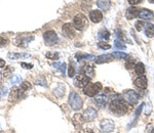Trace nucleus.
<instances>
[{
  "mask_svg": "<svg viewBox=\"0 0 154 133\" xmlns=\"http://www.w3.org/2000/svg\"><path fill=\"white\" fill-rule=\"evenodd\" d=\"M73 122H74V124H75V126H78V125H82L83 123L85 122V120H84L82 115L76 114V115H74V117H73Z\"/></svg>",
  "mask_w": 154,
  "mask_h": 133,
  "instance_id": "nucleus-23",
  "label": "nucleus"
},
{
  "mask_svg": "<svg viewBox=\"0 0 154 133\" xmlns=\"http://www.w3.org/2000/svg\"><path fill=\"white\" fill-rule=\"evenodd\" d=\"M138 16L142 19H151L154 16V13H153V11L150 10V9L142 8L139 10Z\"/></svg>",
  "mask_w": 154,
  "mask_h": 133,
  "instance_id": "nucleus-13",
  "label": "nucleus"
},
{
  "mask_svg": "<svg viewBox=\"0 0 154 133\" xmlns=\"http://www.w3.org/2000/svg\"><path fill=\"white\" fill-rule=\"evenodd\" d=\"M21 89H22L23 92H25V91H27V90H29V89H31V84H30L29 82H27V81H25V82L22 83Z\"/></svg>",
  "mask_w": 154,
  "mask_h": 133,
  "instance_id": "nucleus-34",
  "label": "nucleus"
},
{
  "mask_svg": "<svg viewBox=\"0 0 154 133\" xmlns=\"http://www.w3.org/2000/svg\"><path fill=\"white\" fill-rule=\"evenodd\" d=\"M6 44H7V39L0 36V47H2V46H5Z\"/></svg>",
  "mask_w": 154,
  "mask_h": 133,
  "instance_id": "nucleus-41",
  "label": "nucleus"
},
{
  "mask_svg": "<svg viewBox=\"0 0 154 133\" xmlns=\"http://www.w3.org/2000/svg\"><path fill=\"white\" fill-rule=\"evenodd\" d=\"M7 93V87L5 86H1L0 87V98H3Z\"/></svg>",
  "mask_w": 154,
  "mask_h": 133,
  "instance_id": "nucleus-36",
  "label": "nucleus"
},
{
  "mask_svg": "<svg viewBox=\"0 0 154 133\" xmlns=\"http://www.w3.org/2000/svg\"><path fill=\"white\" fill-rule=\"evenodd\" d=\"M145 34H146V36L149 37V38L154 37V25H148V27L145 30Z\"/></svg>",
  "mask_w": 154,
  "mask_h": 133,
  "instance_id": "nucleus-26",
  "label": "nucleus"
},
{
  "mask_svg": "<svg viewBox=\"0 0 154 133\" xmlns=\"http://www.w3.org/2000/svg\"><path fill=\"white\" fill-rule=\"evenodd\" d=\"M136 65H137L136 61L134 60V58H130V61H126V64H125V68L128 69V70H131V69H133V68H135Z\"/></svg>",
  "mask_w": 154,
  "mask_h": 133,
  "instance_id": "nucleus-28",
  "label": "nucleus"
},
{
  "mask_svg": "<svg viewBox=\"0 0 154 133\" xmlns=\"http://www.w3.org/2000/svg\"><path fill=\"white\" fill-rule=\"evenodd\" d=\"M81 73H82L83 75H85L86 77H88V78H94V77H95V69H94V66H91V65L83 66L82 70H81Z\"/></svg>",
  "mask_w": 154,
  "mask_h": 133,
  "instance_id": "nucleus-14",
  "label": "nucleus"
},
{
  "mask_svg": "<svg viewBox=\"0 0 154 133\" xmlns=\"http://www.w3.org/2000/svg\"><path fill=\"white\" fill-rule=\"evenodd\" d=\"M95 103L99 108H104L107 103V96L105 94H100L95 97Z\"/></svg>",
  "mask_w": 154,
  "mask_h": 133,
  "instance_id": "nucleus-18",
  "label": "nucleus"
},
{
  "mask_svg": "<svg viewBox=\"0 0 154 133\" xmlns=\"http://www.w3.org/2000/svg\"><path fill=\"white\" fill-rule=\"evenodd\" d=\"M122 97L130 105H136L139 100V94L134 90H126L122 94Z\"/></svg>",
  "mask_w": 154,
  "mask_h": 133,
  "instance_id": "nucleus-6",
  "label": "nucleus"
},
{
  "mask_svg": "<svg viewBox=\"0 0 154 133\" xmlns=\"http://www.w3.org/2000/svg\"><path fill=\"white\" fill-rule=\"evenodd\" d=\"M102 89V84L99 82L97 83H88L85 87L83 88V92L88 96H95L97 93H99Z\"/></svg>",
  "mask_w": 154,
  "mask_h": 133,
  "instance_id": "nucleus-4",
  "label": "nucleus"
},
{
  "mask_svg": "<svg viewBox=\"0 0 154 133\" xmlns=\"http://www.w3.org/2000/svg\"><path fill=\"white\" fill-rule=\"evenodd\" d=\"M82 116H83L84 120H85V122H91L96 119L97 116H98V113H97V111L95 109H93V108H88V109L83 111Z\"/></svg>",
  "mask_w": 154,
  "mask_h": 133,
  "instance_id": "nucleus-9",
  "label": "nucleus"
},
{
  "mask_svg": "<svg viewBox=\"0 0 154 133\" xmlns=\"http://www.w3.org/2000/svg\"><path fill=\"white\" fill-rule=\"evenodd\" d=\"M79 133H94V131L91 129H88V128H86V129H83V130H81Z\"/></svg>",
  "mask_w": 154,
  "mask_h": 133,
  "instance_id": "nucleus-43",
  "label": "nucleus"
},
{
  "mask_svg": "<svg viewBox=\"0 0 154 133\" xmlns=\"http://www.w3.org/2000/svg\"><path fill=\"white\" fill-rule=\"evenodd\" d=\"M139 14V9L137 8V7H130V8L126 9L125 11V16L128 19H133L138 16Z\"/></svg>",
  "mask_w": 154,
  "mask_h": 133,
  "instance_id": "nucleus-15",
  "label": "nucleus"
},
{
  "mask_svg": "<svg viewBox=\"0 0 154 133\" xmlns=\"http://www.w3.org/2000/svg\"><path fill=\"white\" fill-rule=\"evenodd\" d=\"M20 96H21V94H20L19 88L14 87L11 90V93H9V96H8V100L11 102H14V100L18 99Z\"/></svg>",
  "mask_w": 154,
  "mask_h": 133,
  "instance_id": "nucleus-19",
  "label": "nucleus"
},
{
  "mask_svg": "<svg viewBox=\"0 0 154 133\" xmlns=\"http://www.w3.org/2000/svg\"><path fill=\"white\" fill-rule=\"evenodd\" d=\"M109 109L116 116H122L128 110V102L125 99H114L111 102L110 105H109Z\"/></svg>",
  "mask_w": 154,
  "mask_h": 133,
  "instance_id": "nucleus-1",
  "label": "nucleus"
},
{
  "mask_svg": "<svg viewBox=\"0 0 154 133\" xmlns=\"http://www.w3.org/2000/svg\"><path fill=\"white\" fill-rule=\"evenodd\" d=\"M153 133H154V130H153Z\"/></svg>",
  "mask_w": 154,
  "mask_h": 133,
  "instance_id": "nucleus-48",
  "label": "nucleus"
},
{
  "mask_svg": "<svg viewBox=\"0 0 154 133\" xmlns=\"http://www.w3.org/2000/svg\"><path fill=\"white\" fill-rule=\"evenodd\" d=\"M21 66H22V68L28 69V70H31V69L33 68V65H31V64H26V63H22Z\"/></svg>",
  "mask_w": 154,
  "mask_h": 133,
  "instance_id": "nucleus-40",
  "label": "nucleus"
},
{
  "mask_svg": "<svg viewBox=\"0 0 154 133\" xmlns=\"http://www.w3.org/2000/svg\"><path fill=\"white\" fill-rule=\"evenodd\" d=\"M115 33H116V36H117L118 38L122 41V42H123V41H128V39L125 36V34H123V32L121 30H116Z\"/></svg>",
  "mask_w": 154,
  "mask_h": 133,
  "instance_id": "nucleus-32",
  "label": "nucleus"
},
{
  "mask_svg": "<svg viewBox=\"0 0 154 133\" xmlns=\"http://www.w3.org/2000/svg\"><path fill=\"white\" fill-rule=\"evenodd\" d=\"M11 72H12V69L11 68V66H5V69H4V70L2 71V73H1L2 74V77H3V78H7L11 74Z\"/></svg>",
  "mask_w": 154,
  "mask_h": 133,
  "instance_id": "nucleus-31",
  "label": "nucleus"
},
{
  "mask_svg": "<svg viewBox=\"0 0 154 133\" xmlns=\"http://www.w3.org/2000/svg\"><path fill=\"white\" fill-rule=\"evenodd\" d=\"M114 46H115V48H117V49H125L126 48L125 44L123 43L121 40H115V41H114Z\"/></svg>",
  "mask_w": 154,
  "mask_h": 133,
  "instance_id": "nucleus-30",
  "label": "nucleus"
},
{
  "mask_svg": "<svg viewBox=\"0 0 154 133\" xmlns=\"http://www.w3.org/2000/svg\"><path fill=\"white\" fill-rule=\"evenodd\" d=\"M113 60V55H102L100 56H98L96 60V63L98 65H101V64H105V63H109Z\"/></svg>",
  "mask_w": 154,
  "mask_h": 133,
  "instance_id": "nucleus-17",
  "label": "nucleus"
},
{
  "mask_svg": "<svg viewBox=\"0 0 154 133\" xmlns=\"http://www.w3.org/2000/svg\"><path fill=\"white\" fill-rule=\"evenodd\" d=\"M89 80H91V78L86 77L83 74H79L74 79V85L78 88H84L89 83Z\"/></svg>",
  "mask_w": 154,
  "mask_h": 133,
  "instance_id": "nucleus-7",
  "label": "nucleus"
},
{
  "mask_svg": "<svg viewBox=\"0 0 154 133\" xmlns=\"http://www.w3.org/2000/svg\"><path fill=\"white\" fill-rule=\"evenodd\" d=\"M88 18L83 13H78L73 19V26L77 30H84L88 27Z\"/></svg>",
  "mask_w": 154,
  "mask_h": 133,
  "instance_id": "nucleus-3",
  "label": "nucleus"
},
{
  "mask_svg": "<svg viewBox=\"0 0 154 133\" xmlns=\"http://www.w3.org/2000/svg\"><path fill=\"white\" fill-rule=\"evenodd\" d=\"M98 37L99 39H101V40H109V38H110V33H109V31H107L106 29H102V30L99 32L98 34Z\"/></svg>",
  "mask_w": 154,
  "mask_h": 133,
  "instance_id": "nucleus-22",
  "label": "nucleus"
},
{
  "mask_svg": "<svg viewBox=\"0 0 154 133\" xmlns=\"http://www.w3.org/2000/svg\"><path fill=\"white\" fill-rule=\"evenodd\" d=\"M65 71H66V64L64 63V64H62V65H61V72L64 74V73H65Z\"/></svg>",
  "mask_w": 154,
  "mask_h": 133,
  "instance_id": "nucleus-44",
  "label": "nucleus"
},
{
  "mask_svg": "<svg viewBox=\"0 0 154 133\" xmlns=\"http://www.w3.org/2000/svg\"><path fill=\"white\" fill-rule=\"evenodd\" d=\"M140 2H142V0H128V3L131 4V5H136V4H139Z\"/></svg>",
  "mask_w": 154,
  "mask_h": 133,
  "instance_id": "nucleus-42",
  "label": "nucleus"
},
{
  "mask_svg": "<svg viewBox=\"0 0 154 133\" xmlns=\"http://www.w3.org/2000/svg\"><path fill=\"white\" fill-rule=\"evenodd\" d=\"M145 26H146V23H145V22L138 21V22L136 23V29H137V31H139V32L142 31Z\"/></svg>",
  "mask_w": 154,
  "mask_h": 133,
  "instance_id": "nucleus-33",
  "label": "nucleus"
},
{
  "mask_svg": "<svg viewBox=\"0 0 154 133\" xmlns=\"http://www.w3.org/2000/svg\"><path fill=\"white\" fill-rule=\"evenodd\" d=\"M60 65H61L60 63H54V64H53V66H54V68H56V69H58Z\"/></svg>",
  "mask_w": 154,
  "mask_h": 133,
  "instance_id": "nucleus-46",
  "label": "nucleus"
},
{
  "mask_svg": "<svg viewBox=\"0 0 154 133\" xmlns=\"http://www.w3.org/2000/svg\"><path fill=\"white\" fill-rule=\"evenodd\" d=\"M134 84L139 89H145L147 87V78L145 76H140L134 81Z\"/></svg>",
  "mask_w": 154,
  "mask_h": 133,
  "instance_id": "nucleus-12",
  "label": "nucleus"
},
{
  "mask_svg": "<svg viewBox=\"0 0 154 133\" xmlns=\"http://www.w3.org/2000/svg\"><path fill=\"white\" fill-rule=\"evenodd\" d=\"M98 46L100 48H102V49H110L111 48V45L110 44H107V43H105V42H99L98 43Z\"/></svg>",
  "mask_w": 154,
  "mask_h": 133,
  "instance_id": "nucleus-39",
  "label": "nucleus"
},
{
  "mask_svg": "<svg viewBox=\"0 0 154 133\" xmlns=\"http://www.w3.org/2000/svg\"><path fill=\"white\" fill-rule=\"evenodd\" d=\"M143 107H144V103L142 102V103H141V105L138 107V109H137V111H136V115H135V121H136V120L139 118V116H140V114H141V111H142Z\"/></svg>",
  "mask_w": 154,
  "mask_h": 133,
  "instance_id": "nucleus-37",
  "label": "nucleus"
},
{
  "mask_svg": "<svg viewBox=\"0 0 154 133\" xmlns=\"http://www.w3.org/2000/svg\"><path fill=\"white\" fill-rule=\"evenodd\" d=\"M8 58L9 60H19V58H29L30 55L28 53H18V52H9L8 53Z\"/></svg>",
  "mask_w": 154,
  "mask_h": 133,
  "instance_id": "nucleus-20",
  "label": "nucleus"
},
{
  "mask_svg": "<svg viewBox=\"0 0 154 133\" xmlns=\"http://www.w3.org/2000/svg\"><path fill=\"white\" fill-rule=\"evenodd\" d=\"M21 80H22V77L20 75H14L12 78L11 79V81H9V84L14 85V84H17V83H19Z\"/></svg>",
  "mask_w": 154,
  "mask_h": 133,
  "instance_id": "nucleus-29",
  "label": "nucleus"
},
{
  "mask_svg": "<svg viewBox=\"0 0 154 133\" xmlns=\"http://www.w3.org/2000/svg\"><path fill=\"white\" fill-rule=\"evenodd\" d=\"M97 5L103 11H107L111 7V1L110 0H98L97 1Z\"/></svg>",
  "mask_w": 154,
  "mask_h": 133,
  "instance_id": "nucleus-16",
  "label": "nucleus"
},
{
  "mask_svg": "<svg viewBox=\"0 0 154 133\" xmlns=\"http://www.w3.org/2000/svg\"><path fill=\"white\" fill-rule=\"evenodd\" d=\"M112 55H113V58H128V53H125V52H121V51H115V52H113L112 53Z\"/></svg>",
  "mask_w": 154,
  "mask_h": 133,
  "instance_id": "nucleus-27",
  "label": "nucleus"
},
{
  "mask_svg": "<svg viewBox=\"0 0 154 133\" xmlns=\"http://www.w3.org/2000/svg\"><path fill=\"white\" fill-rule=\"evenodd\" d=\"M89 19H91V21L93 22V23L98 24L103 19V14H102V12L100 10H98V9L91 10L89 12Z\"/></svg>",
  "mask_w": 154,
  "mask_h": 133,
  "instance_id": "nucleus-11",
  "label": "nucleus"
},
{
  "mask_svg": "<svg viewBox=\"0 0 154 133\" xmlns=\"http://www.w3.org/2000/svg\"><path fill=\"white\" fill-rule=\"evenodd\" d=\"M135 71H136V73L138 74V75H141V76H143L144 74H145V66H144V64L142 63H138L135 66Z\"/></svg>",
  "mask_w": 154,
  "mask_h": 133,
  "instance_id": "nucleus-24",
  "label": "nucleus"
},
{
  "mask_svg": "<svg viewBox=\"0 0 154 133\" xmlns=\"http://www.w3.org/2000/svg\"><path fill=\"white\" fill-rule=\"evenodd\" d=\"M54 94H56L57 96L62 97L64 94H65V86L63 84H59L56 88H54Z\"/></svg>",
  "mask_w": 154,
  "mask_h": 133,
  "instance_id": "nucleus-21",
  "label": "nucleus"
},
{
  "mask_svg": "<svg viewBox=\"0 0 154 133\" xmlns=\"http://www.w3.org/2000/svg\"><path fill=\"white\" fill-rule=\"evenodd\" d=\"M100 127H101V129L103 130L104 132L110 133V132H112L114 130L115 125H114V122L112 121V120L104 119V120H102L101 123H100Z\"/></svg>",
  "mask_w": 154,
  "mask_h": 133,
  "instance_id": "nucleus-8",
  "label": "nucleus"
},
{
  "mask_svg": "<svg viewBox=\"0 0 154 133\" xmlns=\"http://www.w3.org/2000/svg\"><path fill=\"white\" fill-rule=\"evenodd\" d=\"M68 102L70 105V107L72 108V110H80L82 108L83 102H82V98L80 97V95H78L76 92H71L69 94V99Z\"/></svg>",
  "mask_w": 154,
  "mask_h": 133,
  "instance_id": "nucleus-2",
  "label": "nucleus"
},
{
  "mask_svg": "<svg viewBox=\"0 0 154 133\" xmlns=\"http://www.w3.org/2000/svg\"><path fill=\"white\" fill-rule=\"evenodd\" d=\"M62 31H63V34L67 38L72 39L75 36V29H74V26L72 24H65L62 28Z\"/></svg>",
  "mask_w": 154,
  "mask_h": 133,
  "instance_id": "nucleus-10",
  "label": "nucleus"
},
{
  "mask_svg": "<svg viewBox=\"0 0 154 133\" xmlns=\"http://www.w3.org/2000/svg\"><path fill=\"white\" fill-rule=\"evenodd\" d=\"M76 58L78 61H83V60H93L95 58V55H88V53H77Z\"/></svg>",
  "mask_w": 154,
  "mask_h": 133,
  "instance_id": "nucleus-25",
  "label": "nucleus"
},
{
  "mask_svg": "<svg viewBox=\"0 0 154 133\" xmlns=\"http://www.w3.org/2000/svg\"><path fill=\"white\" fill-rule=\"evenodd\" d=\"M68 75L69 77H73L74 75H75V69H74L73 65H72V63L70 64V66H69V71H68Z\"/></svg>",
  "mask_w": 154,
  "mask_h": 133,
  "instance_id": "nucleus-38",
  "label": "nucleus"
},
{
  "mask_svg": "<svg viewBox=\"0 0 154 133\" xmlns=\"http://www.w3.org/2000/svg\"><path fill=\"white\" fill-rule=\"evenodd\" d=\"M3 66H5V61L0 58V68H3Z\"/></svg>",
  "mask_w": 154,
  "mask_h": 133,
  "instance_id": "nucleus-45",
  "label": "nucleus"
},
{
  "mask_svg": "<svg viewBox=\"0 0 154 133\" xmlns=\"http://www.w3.org/2000/svg\"><path fill=\"white\" fill-rule=\"evenodd\" d=\"M46 58L49 60H58L59 58V53L57 52H48L46 53Z\"/></svg>",
  "mask_w": 154,
  "mask_h": 133,
  "instance_id": "nucleus-35",
  "label": "nucleus"
},
{
  "mask_svg": "<svg viewBox=\"0 0 154 133\" xmlns=\"http://www.w3.org/2000/svg\"><path fill=\"white\" fill-rule=\"evenodd\" d=\"M43 38L45 41V44L48 46H53L58 42V35L53 30H48L43 33Z\"/></svg>",
  "mask_w": 154,
  "mask_h": 133,
  "instance_id": "nucleus-5",
  "label": "nucleus"
},
{
  "mask_svg": "<svg viewBox=\"0 0 154 133\" xmlns=\"http://www.w3.org/2000/svg\"><path fill=\"white\" fill-rule=\"evenodd\" d=\"M149 2H150V3H153L154 4V0H148Z\"/></svg>",
  "mask_w": 154,
  "mask_h": 133,
  "instance_id": "nucleus-47",
  "label": "nucleus"
}]
</instances>
